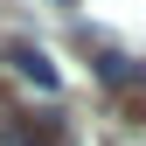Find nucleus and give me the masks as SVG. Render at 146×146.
<instances>
[{
    "mask_svg": "<svg viewBox=\"0 0 146 146\" xmlns=\"http://www.w3.org/2000/svg\"><path fill=\"white\" fill-rule=\"evenodd\" d=\"M7 63H14V70H21V77H28L35 90H56V70H49V56H42V49H28V42H21V49H14V56H7Z\"/></svg>",
    "mask_w": 146,
    "mask_h": 146,
    "instance_id": "obj_1",
    "label": "nucleus"
},
{
    "mask_svg": "<svg viewBox=\"0 0 146 146\" xmlns=\"http://www.w3.org/2000/svg\"><path fill=\"white\" fill-rule=\"evenodd\" d=\"M98 77L111 84V90H125V84H139V70L125 63V56H104V63H98Z\"/></svg>",
    "mask_w": 146,
    "mask_h": 146,
    "instance_id": "obj_3",
    "label": "nucleus"
},
{
    "mask_svg": "<svg viewBox=\"0 0 146 146\" xmlns=\"http://www.w3.org/2000/svg\"><path fill=\"white\" fill-rule=\"evenodd\" d=\"M7 146H63V132H56V118H42L28 132V125H7Z\"/></svg>",
    "mask_w": 146,
    "mask_h": 146,
    "instance_id": "obj_2",
    "label": "nucleus"
}]
</instances>
